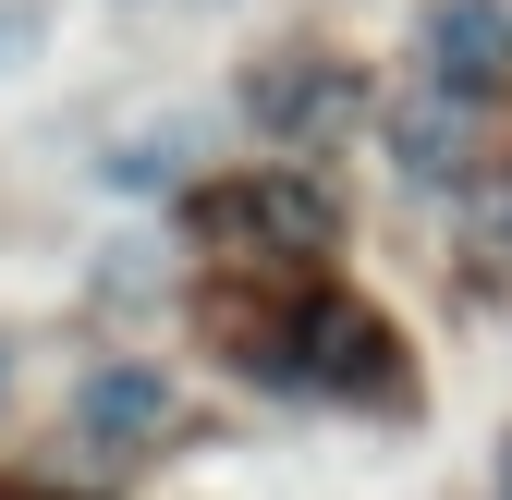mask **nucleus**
<instances>
[{
	"mask_svg": "<svg viewBox=\"0 0 512 500\" xmlns=\"http://www.w3.org/2000/svg\"><path fill=\"white\" fill-rule=\"evenodd\" d=\"M183 159H196V122H159V135H135V147L110 159V183H122V196H135V183H171Z\"/></svg>",
	"mask_w": 512,
	"mask_h": 500,
	"instance_id": "nucleus-2",
	"label": "nucleus"
},
{
	"mask_svg": "<svg viewBox=\"0 0 512 500\" xmlns=\"http://www.w3.org/2000/svg\"><path fill=\"white\" fill-rule=\"evenodd\" d=\"M500 74H512V13L500 0H439L427 13V98H500Z\"/></svg>",
	"mask_w": 512,
	"mask_h": 500,
	"instance_id": "nucleus-1",
	"label": "nucleus"
},
{
	"mask_svg": "<svg viewBox=\"0 0 512 500\" xmlns=\"http://www.w3.org/2000/svg\"><path fill=\"white\" fill-rule=\"evenodd\" d=\"M25 49H37V13H25V0H0V74H13Z\"/></svg>",
	"mask_w": 512,
	"mask_h": 500,
	"instance_id": "nucleus-3",
	"label": "nucleus"
},
{
	"mask_svg": "<svg viewBox=\"0 0 512 500\" xmlns=\"http://www.w3.org/2000/svg\"><path fill=\"white\" fill-rule=\"evenodd\" d=\"M159 13H208V0H159Z\"/></svg>",
	"mask_w": 512,
	"mask_h": 500,
	"instance_id": "nucleus-4",
	"label": "nucleus"
}]
</instances>
